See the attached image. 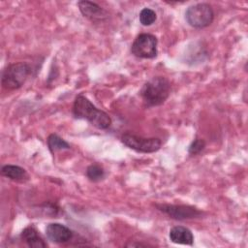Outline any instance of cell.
<instances>
[{
    "label": "cell",
    "mask_w": 248,
    "mask_h": 248,
    "mask_svg": "<svg viewBox=\"0 0 248 248\" xmlns=\"http://www.w3.org/2000/svg\"><path fill=\"white\" fill-rule=\"evenodd\" d=\"M46 143H47V147L51 153H54V152L60 151V150L70 149V147H71L70 144L65 140H63L56 134H50L47 137Z\"/></svg>",
    "instance_id": "cell-14"
},
{
    "label": "cell",
    "mask_w": 248,
    "mask_h": 248,
    "mask_svg": "<svg viewBox=\"0 0 248 248\" xmlns=\"http://www.w3.org/2000/svg\"><path fill=\"white\" fill-rule=\"evenodd\" d=\"M170 240L175 244L190 245L194 243V235L192 232L183 226H175L170 230L169 232Z\"/></svg>",
    "instance_id": "cell-10"
},
{
    "label": "cell",
    "mask_w": 248,
    "mask_h": 248,
    "mask_svg": "<svg viewBox=\"0 0 248 248\" xmlns=\"http://www.w3.org/2000/svg\"><path fill=\"white\" fill-rule=\"evenodd\" d=\"M206 143L204 141V140L200 139V138H196L191 144L188 147V153L190 155H198L200 154L205 147Z\"/></svg>",
    "instance_id": "cell-17"
},
{
    "label": "cell",
    "mask_w": 248,
    "mask_h": 248,
    "mask_svg": "<svg viewBox=\"0 0 248 248\" xmlns=\"http://www.w3.org/2000/svg\"><path fill=\"white\" fill-rule=\"evenodd\" d=\"M105 170L98 164H91L86 169V176L93 182H98L105 177Z\"/></svg>",
    "instance_id": "cell-15"
},
{
    "label": "cell",
    "mask_w": 248,
    "mask_h": 248,
    "mask_svg": "<svg viewBox=\"0 0 248 248\" xmlns=\"http://www.w3.org/2000/svg\"><path fill=\"white\" fill-rule=\"evenodd\" d=\"M171 85L170 80L162 76L153 77L141 87L140 95L147 108L163 105L170 94Z\"/></svg>",
    "instance_id": "cell-2"
},
{
    "label": "cell",
    "mask_w": 248,
    "mask_h": 248,
    "mask_svg": "<svg viewBox=\"0 0 248 248\" xmlns=\"http://www.w3.org/2000/svg\"><path fill=\"white\" fill-rule=\"evenodd\" d=\"M158 40L149 33H141L136 37L132 46L131 52L133 55L139 58L151 59L157 56Z\"/></svg>",
    "instance_id": "cell-5"
},
{
    "label": "cell",
    "mask_w": 248,
    "mask_h": 248,
    "mask_svg": "<svg viewBox=\"0 0 248 248\" xmlns=\"http://www.w3.org/2000/svg\"><path fill=\"white\" fill-rule=\"evenodd\" d=\"M1 174L11 180L17 182H25L29 179L27 171L16 165H5L1 168Z\"/></svg>",
    "instance_id": "cell-12"
},
{
    "label": "cell",
    "mask_w": 248,
    "mask_h": 248,
    "mask_svg": "<svg viewBox=\"0 0 248 248\" xmlns=\"http://www.w3.org/2000/svg\"><path fill=\"white\" fill-rule=\"evenodd\" d=\"M20 238L31 248H45L47 246L34 226L26 227L21 232Z\"/></svg>",
    "instance_id": "cell-11"
},
{
    "label": "cell",
    "mask_w": 248,
    "mask_h": 248,
    "mask_svg": "<svg viewBox=\"0 0 248 248\" xmlns=\"http://www.w3.org/2000/svg\"><path fill=\"white\" fill-rule=\"evenodd\" d=\"M47 238L57 244L70 241L74 236V232L67 226L60 223H50L46 228Z\"/></svg>",
    "instance_id": "cell-8"
},
{
    "label": "cell",
    "mask_w": 248,
    "mask_h": 248,
    "mask_svg": "<svg viewBox=\"0 0 248 248\" xmlns=\"http://www.w3.org/2000/svg\"><path fill=\"white\" fill-rule=\"evenodd\" d=\"M78 9L83 16L92 21H102L108 18V13L98 4L91 1H78Z\"/></svg>",
    "instance_id": "cell-9"
},
{
    "label": "cell",
    "mask_w": 248,
    "mask_h": 248,
    "mask_svg": "<svg viewBox=\"0 0 248 248\" xmlns=\"http://www.w3.org/2000/svg\"><path fill=\"white\" fill-rule=\"evenodd\" d=\"M139 19H140V22L143 26H149V25L153 24L156 21L157 15H156V13L152 9H150V8H143L140 12Z\"/></svg>",
    "instance_id": "cell-16"
},
{
    "label": "cell",
    "mask_w": 248,
    "mask_h": 248,
    "mask_svg": "<svg viewBox=\"0 0 248 248\" xmlns=\"http://www.w3.org/2000/svg\"><path fill=\"white\" fill-rule=\"evenodd\" d=\"M121 141L127 147L140 153H153L162 146V141L158 138H143L130 133L123 134Z\"/></svg>",
    "instance_id": "cell-6"
},
{
    "label": "cell",
    "mask_w": 248,
    "mask_h": 248,
    "mask_svg": "<svg viewBox=\"0 0 248 248\" xmlns=\"http://www.w3.org/2000/svg\"><path fill=\"white\" fill-rule=\"evenodd\" d=\"M190 50L192 52H195V54L187 55V58H186L187 63H189L191 65H195L196 62L202 63V61H204L207 58L208 53H207L205 47H203L201 44L197 45V43H194V46L190 47Z\"/></svg>",
    "instance_id": "cell-13"
},
{
    "label": "cell",
    "mask_w": 248,
    "mask_h": 248,
    "mask_svg": "<svg viewBox=\"0 0 248 248\" xmlns=\"http://www.w3.org/2000/svg\"><path fill=\"white\" fill-rule=\"evenodd\" d=\"M32 67L27 62H16L7 65L1 75V83L7 90L20 88L32 74Z\"/></svg>",
    "instance_id": "cell-3"
},
{
    "label": "cell",
    "mask_w": 248,
    "mask_h": 248,
    "mask_svg": "<svg viewBox=\"0 0 248 248\" xmlns=\"http://www.w3.org/2000/svg\"><path fill=\"white\" fill-rule=\"evenodd\" d=\"M185 19L187 23L194 28H205L213 22L214 12L209 4L197 3L187 8Z\"/></svg>",
    "instance_id": "cell-4"
},
{
    "label": "cell",
    "mask_w": 248,
    "mask_h": 248,
    "mask_svg": "<svg viewBox=\"0 0 248 248\" xmlns=\"http://www.w3.org/2000/svg\"><path fill=\"white\" fill-rule=\"evenodd\" d=\"M156 207L159 211L168 215L170 218L174 220H189L201 217L203 212L199 208L186 205V204H169V203H157Z\"/></svg>",
    "instance_id": "cell-7"
},
{
    "label": "cell",
    "mask_w": 248,
    "mask_h": 248,
    "mask_svg": "<svg viewBox=\"0 0 248 248\" xmlns=\"http://www.w3.org/2000/svg\"><path fill=\"white\" fill-rule=\"evenodd\" d=\"M73 115L78 119H85L94 127L106 130L111 125L110 116L95 107L83 94H78L73 105Z\"/></svg>",
    "instance_id": "cell-1"
}]
</instances>
